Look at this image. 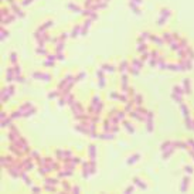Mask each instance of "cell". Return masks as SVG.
<instances>
[{
    "label": "cell",
    "instance_id": "1",
    "mask_svg": "<svg viewBox=\"0 0 194 194\" xmlns=\"http://www.w3.org/2000/svg\"><path fill=\"white\" fill-rule=\"evenodd\" d=\"M132 183L135 184V187H137V190H140V191L149 190V183H147L144 179H142L140 176H135V177L132 179Z\"/></svg>",
    "mask_w": 194,
    "mask_h": 194
},
{
    "label": "cell",
    "instance_id": "2",
    "mask_svg": "<svg viewBox=\"0 0 194 194\" xmlns=\"http://www.w3.org/2000/svg\"><path fill=\"white\" fill-rule=\"evenodd\" d=\"M87 153H88V159H89V160H97L98 159V146L95 143L88 144Z\"/></svg>",
    "mask_w": 194,
    "mask_h": 194
},
{
    "label": "cell",
    "instance_id": "3",
    "mask_svg": "<svg viewBox=\"0 0 194 194\" xmlns=\"http://www.w3.org/2000/svg\"><path fill=\"white\" fill-rule=\"evenodd\" d=\"M146 129L149 133H153V131H154V115H153V112H147V115H146Z\"/></svg>",
    "mask_w": 194,
    "mask_h": 194
},
{
    "label": "cell",
    "instance_id": "4",
    "mask_svg": "<svg viewBox=\"0 0 194 194\" xmlns=\"http://www.w3.org/2000/svg\"><path fill=\"white\" fill-rule=\"evenodd\" d=\"M190 184H191V177L188 174H186L183 179H181V183H180V191L181 193H187L188 188H190Z\"/></svg>",
    "mask_w": 194,
    "mask_h": 194
},
{
    "label": "cell",
    "instance_id": "5",
    "mask_svg": "<svg viewBox=\"0 0 194 194\" xmlns=\"http://www.w3.org/2000/svg\"><path fill=\"white\" fill-rule=\"evenodd\" d=\"M43 184H51V186H57V187H60V184H61V180L60 177H51V176H45L43 180Z\"/></svg>",
    "mask_w": 194,
    "mask_h": 194
},
{
    "label": "cell",
    "instance_id": "6",
    "mask_svg": "<svg viewBox=\"0 0 194 194\" xmlns=\"http://www.w3.org/2000/svg\"><path fill=\"white\" fill-rule=\"evenodd\" d=\"M60 188H61V193H71L72 191V183L68 181L67 179H64V180H61Z\"/></svg>",
    "mask_w": 194,
    "mask_h": 194
},
{
    "label": "cell",
    "instance_id": "7",
    "mask_svg": "<svg viewBox=\"0 0 194 194\" xmlns=\"http://www.w3.org/2000/svg\"><path fill=\"white\" fill-rule=\"evenodd\" d=\"M140 153H133V154H131L129 157L126 159V164L127 166H133V164H136L137 162L140 160Z\"/></svg>",
    "mask_w": 194,
    "mask_h": 194
},
{
    "label": "cell",
    "instance_id": "8",
    "mask_svg": "<svg viewBox=\"0 0 194 194\" xmlns=\"http://www.w3.org/2000/svg\"><path fill=\"white\" fill-rule=\"evenodd\" d=\"M20 179L24 181V183L28 186V187H31L33 186V180H31V177L28 176V171H26V170H21V173H20Z\"/></svg>",
    "mask_w": 194,
    "mask_h": 194
},
{
    "label": "cell",
    "instance_id": "9",
    "mask_svg": "<svg viewBox=\"0 0 194 194\" xmlns=\"http://www.w3.org/2000/svg\"><path fill=\"white\" fill-rule=\"evenodd\" d=\"M54 157L57 159V160L63 162L64 159H65V154H64V149H61V147H58V149H54Z\"/></svg>",
    "mask_w": 194,
    "mask_h": 194
},
{
    "label": "cell",
    "instance_id": "10",
    "mask_svg": "<svg viewBox=\"0 0 194 194\" xmlns=\"http://www.w3.org/2000/svg\"><path fill=\"white\" fill-rule=\"evenodd\" d=\"M122 125H123V129H125V131H127L131 135L135 133V126H133V125H132L129 121H122Z\"/></svg>",
    "mask_w": 194,
    "mask_h": 194
},
{
    "label": "cell",
    "instance_id": "11",
    "mask_svg": "<svg viewBox=\"0 0 194 194\" xmlns=\"http://www.w3.org/2000/svg\"><path fill=\"white\" fill-rule=\"evenodd\" d=\"M184 173L188 174V176H191V174H194V166H191V164H186L183 167Z\"/></svg>",
    "mask_w": 194,
    "mask_h": 194
},
{
    "label": "cell",
    "instance_id": "12",
    "mask_svg": "<svg viewBox=\"0 0 194 194\" xmlns=\"http://www.w3.org/2000/svg\"><path fill=\"white\" fill-rule=\"evenodd\" d=\"M64 154H65V159H72L74 156H75V153H74V150L71 149V147L70 149H68V147L67 149H64Z\"/></svg>",
    "mask_w": 194,
    "mask_h": 194
},
{
    "label": "cell",
    "instance_id": "13",
    "mask_svg": "<svg viewBox=\"0 0 194 194\" xmlns=\"http://www.w3.org/2000/svg\"><path fill=\"white\" fill-rule=\"evenodd\" d=\"M170 147H171V140H166V142H163V143L160 144V152L167 150V149H170Z\"/></svg>",
    "mask_w": 194,
    "mask_h": 194
},
{
    "label": "cell",
    "instance_id": "14",
    "mask_svg": "<svg viewBox=\"0 0 194 194\" xmlns=\"http://www.w3.org/2000/svg\"><path fill=\"white\" fill-rule=\"evenodd\" d=\"M30 156H31V157H33L36 162L41 159V153H40V152H38V150H33V149H31V152H30Z\"/></svg>",
    "mask_w": 194,
    "mask_h": 194
},
{
    "label": "cell",
    "instance_id": "15",
    "mask_svg": "<svg viewBox=\"0 0 194 194\" xmlns=\"http://www.w3.org/2000/svg\"><path fill=\"white\" fill-rule=\"evenodd\" d=\"M82 160H84V159L81 157V156H77V154H75V156H74V157L71 159V162H72V163L75 164V166H81V163H82Z\"/></svg>",
    "mask_w": 194,
    "mask_h": 194
},
{
    "label": "cell",
    "instance_id": "16",
    "mask_svg": "<svg viewBox=\"0 0 194 194\" xmlns=\"http://www.w3.org/2000/svg\"><path fill=\"white\" fill-rule=\"evenodd\" d=\"M43 188L45 191H57L58 190L57 186H51V184H43Z\"/></svg>",
    "mask_w": 194,
    "mask_h": 194
},
{
    "label": "cell",
    "instance_id": "17",
    "mask_svg": "<svg viewBox=\"0 0 194 194\" xmlns=\"http://www.w3.org/2000/svg\"><path fill=\"white\" fill-rule=\"evenodd\" d=\"M181 112H183L184 118H188V116H190V109L187 108V105H186V104L181 105Z\"/></svg>",
    "mask_w": 194,
    "mask_h": 194
},
{
    "label": "cell",
    "instance_id": "18",
    "mask_svg": "<svg viewBox=\"0 0 194 194\" xmlns=\"http://www.w3.org/2000/svg\"><path fill=\"white\" fill-rule=\"evenodd\" d=\"M30 188H31V191H33V193H43V191H44L43 187H40V186H34V184L31 186Z\"/></svg>",
    "mask_w": 194,
    "mask_h": 194
},
{
    "label": "cell",
    "instance_id": "19",
    "mask_svg": "<svg viewBox=\"0 0 194 194\" xmlns=\"http://www.w3.org/2000/svg\"><path fill=\"white\" fill-rule=\"evenodd\" d=\"M81 191H82V188H81L78 184H72V191H71V193L78 194V193H81Z\"/></svg>",
    "mask_w": 194,
    "mask_h": 194
},
{
    "label": "cell",
    "instance_id": "20",
    "mask_svg": "<svg viewBox=\"0 0 194 194\" xmlns=\"http://www.w3.org/2000/svg\"><path fill=\"white\" fill-rule=\"evenodd\" d=\"M133 191H135V184H133V183L125 188V193H133Z\"/></svg>",
    "mask_w": 194,
    "mask_h": 194
},
{
    "label": "cell",
    "instance_id": "21",
    "mask_svg": "<svg viewBox=\"0 0 194 194\" xmlns=\"http://www.w3.org/2000/svg\"><path fill=\"white\" fill-rule=\"evenodd\" d=\"M187 153H188V156L191 157V160L194 162V150H193V149H187Z\"/></svg>",
    "mask_w": 194,
    "mask_h": 194
},
{
    "label": "cell",
    "instance_id": "22",
    "mask_svg": "<svg viewBox=\"0 0 194 194\" xmlns=\"http://www.w3.org/2000/svg\"><path fill=\"white\" fill-rule=\"evenodd\" d=\"M17 55H16V54H11V63H16V61H17Z\"/></svg>",
    "mask_w": 194,
    "mask_h": 194
}]
</instances>
